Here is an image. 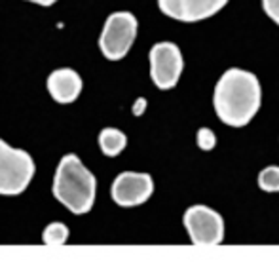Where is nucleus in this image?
<instances>
[{
	"label": "nucleus",
	"mask_w": 279,
	"mask_h": 268,
	"mask_svg": "<svg viewBox=\"0 0 279 268\" xmlns=\"http://www.w3.org/2000/svg\"><path fill=\"white\" fill-rule=\"evenodd\" d=\"M127 145V137L124 131L116 130V128H105L99 133V147L105 156H118Z\"/></svg>",
	"instance_id": "9d476101"
},
{
	"label": "nucleus",
	"mask_w": 279,
	"mask_h": 268,
	"mask_svg": "<svg viewBox=\"0 0 279 268\" xmlns=\"http://www.w3.org/2000/svg\"><path fill=\"white\" fill-rule=\"evenodd\" d=\"M258 187L264 192H279V166H268L258 173Z\"/></svg>",
	"instance_id": "f8f14e48"
},
{
	"label": "nucleus",
	"mask_w": 279,
	"mask_h": 268,
	"mask_svg": "<svg viewBox=\"0 0 279 268\" xmlns=\"http://www.w3.org/2000/svg\"><path fill=\"white\" fill-rule=\"evenodd\" d=\"M48 92L57 103H72L78 99L82 92V78L80 75L72 69H57L48 76Z\"/></svg>",
	"instance_id": "1a4fd4ad"
},
{
	"label": "nucleus",
	"mask_w": 279,
	"mask_h": 268,
	"mask_svg": "<svg viewBox=\"0 0 279 268\" xmlns=\"http://www.w3.org/2000/svg\"><path fill=\"white\" fill-rule=\"evenodd\" d=\"M150 78L160 90H171L177 86L184 61L179 46L173 42H158L148 53Z\"/></svg>",
	"instance_id": "423d86ee"
},
{
	"label": "nucleus",
	"mask_w": 279,
	"mask_h": 268,
	"mask_svg": "<svg viewBox=\"0 0 279 268\" xmlns=\"http://www.w3.org/2000/svg\"><path fill=\"white\" fill-rule=\"evenodd\" d=\"M226 4L228 0H158V6L168 17L184 23L213 17Z\"/></svg>",
	"instance_id": "6e6552de"
},
{
	"label": "nucleus",
	"mask_w": 279,
	"mask_h": 268,
	"mask_svg": "<svg viewBox=\"0 0 279 268\" xmlns=\"http://www.w3.org/2000/svg\"><path fill=\"white\" fill-rule=\"evenodd\" d=\"M261 82L243 69H228L215 86L213 105L215 113L226 126L243 128L261 109Z\"/></svg>",
	"instance_id": "f257e3e1"
},
{
	"label": "nucleus",
	"mask_w": 279,
	"mask_h": 268,
	"mask_svg": "<svg viewBox=\"0 0 279 268\" xmlns=\"http://www.w3.org/2000/svg\"><path fill=\"white\" fill-rule=\"evenodd\" d=\"M29 2H34L38 6H51V4H55L57 0H29Z\"/></svg>",
	"instance_id": "dca6fc26"
},
{
	"label": "nucleus",
	"mask_w": 279,
	"mask_h": 268,
	"mask_svg": "<svg viewBox=\"0 0 279 268\" xmlns=\"http://www.w3.org/2000/svg\"><path fill=\"white\" fill-rule=\"evenodd\" d=\"M196 141H198V147L201 150H213L217 145V135L211 128H199L198 133H196Z\"/></svg>",
	"instance_id": "ddd939ff"
},
{
	"label": "nucleus",
	"mask_w": 279,
	"mask_h": 268,
	"mask_svg": "<svg viewBox=\"0 0 279 268\" xmlns=\"http://www.w3.org/2000/svg\"><path fill=\"white\" fill-rule=\"evenodd\" d=\"M154 192V181L148 173L124 171L112 183V200L122 207L141 206Z\"/></svg>",
	"instance_id": "0eeeda50"
},
{
	"label": "nucleus",
	"mask_w": 279,
	"mask_h": 268,
	"mask_svg": "<svg viewBox=\"0 0 279 268\" xmlns=\"http://www.w3.org/2000/svg\"><path fill=\"white\" fill-rule=\"evenodd\" d=\"M188 236L196 245H218L224 240L222 215L207 206H192L182 217Z\"/></svg>",
	"instance_id": "39448f33"
},
{
	"label": "nucleus",
	"mask_w": 279,
	"mask_h": 268,
	"mask_svg": "<svg viewBox=\"0 0 279 268\" xmlns=\"http://www.w3.org/2000/svg\"><path fill=\"white\" fill-rule=\"evenodd\" d=\"M137 17L131 12H114L105 21L99 48L108 61H120L127 56L137 37Z\"/></svg>",
	"instance_id": "20e7f679"
},
{
	"label": "nucleus",
	"mask_w": 279,
	"mask_h": 268,
	"mask_svg": "<svg viewBox=\"0 0 279 268\" xmlns=\"http://www.w3.org/2000/svg\"><path fill=\"white\" fill-rule=\"evenodd\" d=\"M97 181L89 169L75 154L61 158L53 177V196L70 213L84 215L93 207Z\"/></svg>",
	"instance_id": "f03ea898"
},
{
	"label": "nucleus",
	"mask_w": 279,
	"mask_h": 268,
	"mask_svg": "<svg viewBox=\"0 0 279 268\" xmlns=\"http://www.w3.org/2000/svg\"><path fill=\"white\" fill-rule=\"evenodd\" d=\"M68 240V228L63 223H50L42 232V242L46 245H63Z\"/></svg>",
	"instance_id": "9b49d317"
},
{
	"label": "nucleus",
	"mask_w": 279,
	"mask_h": 268,
	"mask_svg": "<svg viewBox=\"0 0 279 268\" xmlns=\"http://www.w3.org/2000/svg\"><path fill=\"white\" fill-rule=\"evenodd\" d=\"M262 8L268 17L279 25V0H262Z\"/></svg>",
	"instance_id": "4468645a"
},
{
	"label": "nucleus",
	"mask_w": 279,
	"mask_h": 268,
	"mask_svg": "<svg viewBox=\"0 0 279 268\" xmlns=\"http://www.w3.org/2000/svg\"><path fill=\"white\" fill-rule=\"evenodd\" d=\"M144 106H146V99H143V97H141V99H137L135 106H133V114H135V116H141L143 111H144Z\"/></svg>",
	"instance_id": "2eb2a0df"
},
{
	"label": "nucleus",
	"mask_w": 279,
	"mask_h": 268,
	"mask_svg": "<svg viewBox=\"0 0 279 268\" xmlns=\"http://www.w3.org/2000/svg\"><path fill=\"white\" fill-rule=\"evenodd\" d=\"M34 162L29 152L13 149L0 139V196H17L34 177Z\"/></svg>",
	"instance_id": "7ed1b4c3"
}]
</instances>
